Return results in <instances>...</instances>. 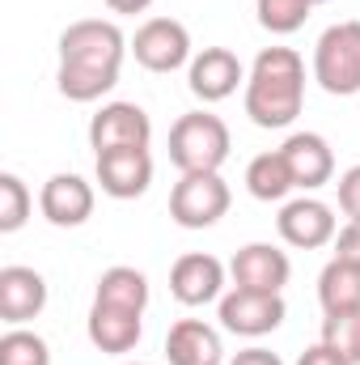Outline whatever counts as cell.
Returning <instances> with one entry per match:
<instances>
[{"instance_id": "52a82bcc", "label": "cell", "mask_w": 360, "mask_h": 365, "mask_svg": "<svg viewBox=\"0 0 360 365\" xmlns=\"http://www.w3.org/2000/svg\"><path fill=\"white\" fill-rule=\"evenodd\" d=\"M132 56L149 73H174L191 60V34L174 17H149L132 38Z\"/></svg>"}, {"instance_id": "5bb4252c", "label": "cell", "mask_w": 360, "mask_h": 365, "mask_svg": "<svg viewBox=\"0 0 360 365\" xmlns=\"http://www.w3.org/2000/svg\"><path fill=\"white\" fill-rule=\"evenodd\" d=\"M38 208L51 225L77 230L93 217V187L81 175H51L38 191Z\"/></svg>"}, {"instance_id": "4dcf8cb0", "label": "cell", "mask_w": 360, "mask_h": 365, "mask_svg": "<svg viewBox=\"0 0 360 365\" xmlns=\"http://www.w3.org/2000/svg\"><path fill=\"white\" fill-rule=\"evenodd\" d=\"M106 4H110L115 13H144L153 0H106Z\"/></svg>"}, {"instance_id": "4316f807", "label": "cell", "mask_w": 360, "mask_h": 365, "mask_svg": "<svg viewBox=\"0 0 360 365\" xmlns=\"http://www.w3.org/2000/svg\"><path fill=\"white\" fill-rule=\"evenodd\" d=\"M335 187H339V208H344V217H348V221H360V166L344 170Z\"/></svg>"}, {"instance_id": "6da1fadb", "label": "cell", "mask_w": 360, "mask_h": 365, "mask_svg": "<svg viewBox=\"0 0 360 365\" xmlns=\"http://www.w3.org/2000/svg\"><path fill=\"white\" fill-rule=\"evenodd\" d=\"M305 102V60L292 47H263L246 77V115L259 128H288Z\"/></svg>"}, {"instance_id": "cb8c5ba5", "label": "cell", "mask_w": 360, "mask_h": 365, "mask_svg": "<svg viewBox=\"0 0 360 365\" xmlns=\"http://www.w3.org/2000/svg\"><path fill=\"white\" fill-rule=\"evenodd\" d=\"M314 0H255V13H259V26L271 34H292L305 26Z\"/></svg>"}, {"instance_id": "d6a6232c", "label": "cell", "mask_w": 360, "mask_h": 365, "mask_svg": "<svg viewBox=\"0 0 360 365\" xmlns=\"http://www.w3.org/2000/svg\"><path fill=\"white\" fill-rule=\"evenodd\" d=\"M314 4H327V0H314Z\"/></svg>"}, {"instance_id": "1f68e13d", "label": "cell", "mask_w": 360, "mask_h": 365, "mask_svg": "<svg viewBox=\"0 0 360 365\" xmlns=\"http://www.w3.org/2000/svg\"><path fill=\"white\" fill-rule=\"evenodd\" d=\"M123 365H149V361H123Z\"/></svg>"}, {"instance_id": "30bf717a", "label": "cell", "mask_w": 360, "mask_h": 365, "mask_svg": "<svg viewBox=\"0 0 360 365\" xmlns=\"http://www.w3.org/2000/svg\"><path fill=\"white\" fill-rule=\"evenodd\" d=\"M242 81H246V68L229 47H203L186 68V86L199 102H225Z\"/></svg>"}, {"instance_id": "83f0119b", "label": "cell", "mask_w": 360, "mask_h": 365, "mask_svg": "<svg viewBox=\"0 0 360 365\" xmlns=\"http://www.w3.org/2000/svg\"><path fill=\"white\" fill-rule=\"evenodd\" d=\"M335 255H339V259H352V264H360V221H348V225L335 234Z\"/></svg>"}, {"instance_id": "8fae6325", "label": "cell", "mask_w": 360, "mask_h": 365, "mask_svg": "<svg viewBox=\"0 0 360 365\" xmlns=\"http://www.w3.org/2000/svg\"><path fill=\"white\" fill-rule=\"evenodd\" d=\"M225 289V264L208 251H186L170 268V293L182 306H208Z\"/></svg>"}, {"instance_id": "ac0fdd59", "label": "cell", "mask_w": 360, "mask_h": 365, "mask_svg": "<svg viewBox=\"0 0 360 365\" xmlns=\"http://www.w3.org/2000/svg\"><path fill=\"white\" fill-rule=\"evenodd\" d=\"M166 361L170 365H221L225 344L221 331L208 327L203 319H179L166 336Z\"/></svg>"}, {"instance_id": "9a60e30c", "label": "cell", "mask_w": 360, "mask_h": 365, "mask_svg": "<svg viewBox=\"0 0 360 365\" xmlns=\"http://www.w3.org/2000/svg\"><path fill=\"white\" fill-rule=\"evenodd\" d=\"M47 306V280L34 272V268H21V264H9L0 268V319L21 327L30 319H38Z\"/></svg>"}, {"instance_id": "277c9868", "label": "cell", "mask_w": 360, "mask_h": 365, "mask_svg": "<svg viewBox=\"0 0 360 365\" xmlns=\"http://www.w3.org/2000/svg\"><path fill=\"white\" fill-rule=\"evenodd\" d=\"M229 182L221 179V170H203V175H182L170 191V217L182 230H208L229 212Z\"/></svg>"}, {"instance_id": "8992f818", "label": "cell", "mask_w": 360, "mask_h": 365, "mask_svg": "<svg viewBox=\"0 0 360 365\" xmlns=\"http://www.w3.org/2000/svg\"><path fill=\"white\" fill-rule=\"evenodd\" d=\"M123 51H127L123 30H119L115 21H102V17L73 21V26L60 34V60H73V64L119 68V64H123Z\"/></svg>"}, {"instance_id": "5b68a950", "label": "cell", "mask_w": 360, "mask_h": 365, "mask_svg": "<svg viewBox=\"0 0 360 365\" xmlns=\"http://www.w3.org/2000/svg\"><path fill=\"white\" fill-rule=\"evenodd\" d=\"M284 314H288V306H284L280 293H259V289H238L233 284L221 297V327L233 331V336L259 340V336H268L284 323Z\"/></svg>"}, {"instance_id": "9c48e42d", "label": "cell", "mask_w": 360, "mask_h": 365, "mask_svg": "<svg viewBox=\"0 0 360 365\" xmlns=\"http://www.w3.org/2000/svg\"><path fill=\"white\" fill-rule=\"evenodd\" d=\"M275 230H280V238H284L288 247H297V251H318V247L335 242L339 221H335V212H331L322 200L301 195V200H288V204L280 208Z\"/></svg>"}, {"instance_id": "3957f363", "label": "cell", "mask_w": 360, "mask_h": 365, "mask_svg": "<svg viewBox=\"0 0 360 365\" xmlns=\"http://www.w3.org/2000/svg\"><path fill=\"white\" fill-rule=\"evenodd\" d=\"M314 81L335 98L360 93V21L327 26L314 43Z\"/></svg>"}, {"instance_id": "d4e9b609", "label": "cell", "mask_w": 360, "mask_h": 365, "mask_svg": "<svg viewBox=\"0 0 360 365\" xmlns=\"http://www.w3.org/2000/svg\"><path fill=\"white\" fill-rule=\"evenodd\" d=\"M322 344H331L339 357L360 365V310H344V314H327L322 319Z\"/></svg>"}, {"instance_id": "2e32d148", "label": "cell", "mask_w": 360, "mask_h": 365, "mask_svg": "<svg viewBox=\"0 0 360 365\" xmlns=\"http://www.w3.org/2000/svg\"><path fill=\"white\" fill-rule=\"evenodd\" d=\"M280 153L288 158L292 179H297L301 191H314V187H322V182L335 179V149H331L327 136H318V132H292V136L280 145Z\"/></svg>"}, {"instance_id": "7c38bea8", "label": "cell", "mask_w": 360, "mask_h": 365, "mask_svg": "<svg viewBox=\"0 0 360 365\" xmlns=\"http://www.w3.org/2000/svg\"><path fill=\"white\" fill-rule=\"evenodd\" d=\"M97 182L110 200H136L153 182L149 149H106L97 153Z\"/></svg>"}, {"instance_id": "d6986e66", "label": "cell", "mask_w": 360, "mask_h": 365, "mask_svg": "<svg viewBox=\"0 0 360 365\" xmlns=\"http://www.w3.org/2000/svg\"><path fill=\"white\" fill-rule=\"evenodd\" d=\"M318 302L327 314H344V310H360V264L352 259H331L322 276H318Z\"/></svg>"}, {"instance_id": "ba28073f", "label": "cell", "mask_w": 360, "mask_h": 365, "mask_svg": "<svg viewBox=\"0 0 360 365\" xmlns=\"http://www.w3.org/2000/svg\"><path fill=\"white\" fill-rule=\"evenodd\" d=\"M149 140H153V123H149L144 106H136V102H106L90 119L93 153H106V149H149Z\"/></svg>"}, {"instance_id": "f546056e", "label": "cell", "mask_w": 360, "mask_h": 365, "mask_svg": "<svg viewBox=\"0 0 360 365\" xmlns=\"http://www.w3.org/2000/svg\"><path fill=\"white\" fill-rule=\"evenodd\" d=\"M229 365H284V361H280L271 349H259V344H255V349H242Z\"/></svg>"}, {"instance_id": "ffe728a7", "label": "cell", "mask_w": 360, "mask_h": 365, "mask_svg": "<svg viewBox=\"0 0 360 365\" xmlns=\"http://www.w3.org/2000/svg\"><path fill=\"white\" fill-rule=\"evenodd\" d=\"M55 86L64 98L73 102H97L102 93H110L119 86V68H102V64H73V60H60V73H55Z\"/></svg>"}, {"instance_id": "f1b7e54d", "label": "cell", "mask_w": 360, "mask_h": 365, "mask_svg": "<svg viewBox=\"0 0 360 365\" xmlns=\"http://www.w3.org/2000/svg\"><path fill=\"white\" fill-rule=\"evenodd\" d=\"M297 365H352V361H348V357H339L331 344H322V340H318V344H309V349L297 357Z\"/></svg>"}, {"instance_id": "484cf974", "label": "cell", "mask_w": 360, "mask_h": 365, "mask_svg": "<svg viewBox=\"0 0 360 365\" xmlns=\"http://www.w3.org/2000/svg\"><path fill=\"white\" fill-rule=\"evenodd\" d=\"M30 191H26V182L17 179V175H0V234H13V230H21L26 225V217H30Z\"/></svg>"}, {"instance_id": "4fadbf2b", "label": "cell", "mask_w": 360, "mask_h": 365, "mask_svg": "<svg viewBox=\"0 0 360 365\" xmlns=\"http://www.w3.org/2000/svg\"><path fill=\"white\" fill-rule=\"evenodd\" d=\"M229 276H233L238 289L280 293V289L288 284V276H292V264H288V255H284L280 247H271V242H246V247L233 255Z\"/></svg>"}, {"instance_id": "7a4b0ae2", "label": "cell", "mask_w": 360, "mask_h": 365, "mask_svg": "<svg viewBox=\"0 0 360 365\" xmlns=\"http://www.w3.org/2000/svg\"><path fill=\"white\" fill-rule=\"evenodd\" d=\"M225 158H229V128L221 115H212V110L179 115V123L170 128V162L182 175L221 170Z\"/></svg>"}, {"instance_id": "7402d4cb", "label": "cell", "mask_w": 360, "mask_h": 365, "mask_svg": "<svg viewBox=\"0 0 360 365\" xmlns=\"http://www.w3.org/2000/svg\"><path fill=\"white\" fill-rule=\"evenodd\" d=\"M292 187H297V179H292V166H288V158H284L280 149L259 153V158L246 166V191H250L255 200H263V204H271V200H284Z\"/></svg>"}, {"instance_id": "603a6c76", "label": "cell", "mask_w": 360, "mask_h": 365, "mask_svg": "<svg viewBox=\"0 0 360 365\" xmlns=\"http://www.w3.org/2000/svg\"><path fill=\"white\" fill-rule=\"evenodd\" d=\"M0 365H51V349L38 331L13 327L0 336Z\"/></svg>"}, {"instance_id": "e0dca14e", "label": "cell", "mask_w": 360, "mask_h": 365, "mask_svg": "<svg viewBox=\"0 0 360 365\" xmlns=\"http://www.w3.org/2000/svg\"><path fill=\"white\" fill-rule=\"evenodd\" d=\"M85 331H90V344L106 357H123L140 344V314L136 310H119V306H106V302H93L90 319H85Z\"/></svg>"}, {"instance_id": "44dd1931", "label": "cell", "mask_w": 360, "mask_h": 365, "mask_svg": "<svg viewBox=\"0 0 360 365\" xmlns=\"http://www.w3.org/2000/svg\"><path fill=\"white\" fill-rule=\"evenodd\" d=\"M93 302H106V306L144 314V306H149V276L136 272V268H123V264L119 268H106V272L97 276Z\"/></svg>"}]
</instances>
